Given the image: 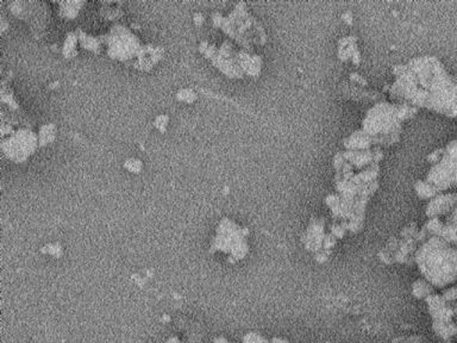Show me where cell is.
Listing matches in <instances>:
<instances>
[{"label": "cell", "mask_w": 457, "mask_h": 343, "mask_svg": "<svg viewBox=\"0 0 457 343\" xmlns=\"http://www.w3.org/2000/svg\"><path fill=\"white\" fill-rule=\"evenodd\" d=\"M181 97H179V99L182 100V102H187V103H192L193 99L195 98V94L193 93L192 91L190 89H182L181 91Z\"/></svg>", "instance_id": "ba28073f"}, {"label": "cell", "mask_w": 457, "mask_h": 343, "mask_svg": "<svg viewBox=\"0 0 457 343\" xmlns=\"http://www.w3.org/2000/svg\"><path fill=\"white\" fill-rule=\"evenodd\" d=\"M415 190H416V192H417L418 197L424 200H431L432 198H435L436 195L438 194V192L436 191L435 187H433L432 185H430V184L425 180L417 181L415 185Z\"/></svg>", "instance_id": "5b68a950"}, {"label": "cell", "mask_w": 457, "mask_h": 343, "mask_svg": "<svg viewBox=\"0 0 457 343\" xmlns=\"http://www.w3.org/2000/svg\"><path fill=\"white\" fill-rule=\"evenodd\" d=\"M156 120H160V123H156V122H155V125L157 126V128H160V130L163 131V130H164V128H166L167 123H168V117H167V116H163V114H162V116L156 118Z\"/></svg>", "instance_id": "9c48e42d"}, {"label": "cell", "mask_w": 457, "mask_h": 343, "mask_svg": "<svg viewBox=\"0 0 457 343\" xmlns=\"http://www.w3.org/2000/svg\"><path fill=\"white\" fill-rule=\"evenodd\" d=\"M418 109L406 104L380 102L369 109L362 122V130L374 146H390L400 140L401 124L417 114Z\"/></svg>", "instance_id": "7a4b0ae2"}, {"label": "cell", "mask_w": 457, "mask_h": 343, "mask_svg": "<svg viewBox=\"0 0 457 343\" xmlns=\"http://www.w3.org/2000/svg\"><path fill=\"white\" fill-rule=\"evenodd\" d=\"M61 16L63 18H75L83 2H61Z\"/></svg>", "instance_id": "8992f818"}, {"label": "cell", "mask_w": 457, "mask_h": 343, "mask_svg": "<svg viewBox=\"0 0 457 343\" xmlns=\"http://www.w3.org/2000/svg\"><path fill=\"white\" fill-rule=\"evenodd\" d=\"M125 168L132 173H138L142 169V162L137 158H130L125 162Z\"/></svg>", "instance_id": "52a82bcc"}, {"label": "cell", "mask_w": 457, "mask_h": 343, "mask_svg": "<svg viewBox=\"0 0 457 343\" xmlns=\"http://www.w3.org/2000/svg\"><path fill=\"white\" fill-rule=\"evenodd\" d=\"M395 81L388 94L413 108L457 117V76H450L435 56H421L393 69Z\"/></svg>", "instance_id": "6da1fadb"}, {"label": "cell", "mask_w": 457, "mask_h": 343, "mask_svg": "<svg viewBox=\"0 0 457 343\" xmlns=\"http://www.w3.org/2000/svg\"><path fill=\"white\" fill-rule=\"evenodd\" d=\"M343 144L346 151H366V149H370L374 146L372 138L362 129L349 135L343 141Z\"/></svg>", "instance_id": "277c9868"}, {"label": "cell", "mask_w": 457, "mask_h": 343, "mask_svg": "<svg viewBox=\"0 0 457 343\" xmlns=\"http://www.w3.org/2000/svg\"><path fill=\"white\" fill-rule=\"evenodd\" d=\"M457 206V193L442 192L429 201L426 206V215L430 218H438V216L448 215Z\"/></svg>", "instance_id": "3957f363"}, {"label": "cell", "mask_w": 457, "mask_h": 343, "mask_svg": "<svg viewBox=\"0 0 457 343\" xmlns=\"http://www.w3.org/2000/svg\"><path fill=\"white\" fill-rule=\"evenodd\" d=\"M194 22H195V24L198 25V27H199V25H200V24H202V22H204V19H202V16H201V14H199V13L196 14Z\"/></svg>", "instance_id": "30bf717a"}]
</instances>
